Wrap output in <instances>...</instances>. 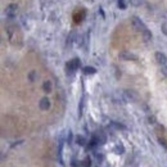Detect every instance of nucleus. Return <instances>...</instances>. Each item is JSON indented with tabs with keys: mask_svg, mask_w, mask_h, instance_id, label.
<instances>
[{
	"mask_svg": "<svg viewBox=\"0 0 167 167\" xmlns=\"http://www.w3.org/2000/svg\"><path fill=\"white\" fill-rule=\"evenodd\" d=\"M79 67H80V59L75 58V59H72L71 62H68V63H67V72L73 73V72L76 71Z\"/></svg>",
	"mask_w": 167,
	"mask_h": 167,
	"instance_id": "1",
	"label": "nucleus"
},
{
	"mask_svg": "<svg viewBox=\"0 0 167 167\" xmlns=\"http://www.w3.org/2000/svg\"><path fill=\"white\" fill-rule=\"evenodd\" d=\"M131 22H132V26H134V27H135V30H138V31H141V32H143L144 30H146L145 25H144V22L140 19V18H138V17H134Z\"/></svg>",
	"mask_w": 167,
	"mask_h": 167,
	"instance_id": "2",
	"label": "nucleus"
},
{
	"mask_svg": "<svg viewBox=\"0 0 167 167\" xmlns=\"http://www.w3.org/2000/svg\"><path fill=\"white\" fill-rule=\"evenodd\" d=\"M154 57H156V61H157V63L162 64V66H164V64L167 63V57L164 55L163 53H161V51H157V53L154 54Z\"/></svg>",
	"mask_w": 167,
	"mask_h": 167,
	"instance_id": "3",
	"label": "nucleus"
},
{
	"mask_svg": "<svg viewBox=\"0 0 167 167\" xmlns=\"http://www.w3.org/2000/svg\"><path fill=\"white\" fill-rule=\"evenodd\" d=\"M39 105H40L41 109H48L49 105H50V103H49V99H48V98H43V99L40 100V103H39Z\"/></svg>",
	"mask_w": 167,
	"mask_h": 167,
	"instance_id": "4",
	"label": "nucleus"
},
{
	"mask_svg": "<svg viewBox=\"0 0 167 167\" xmlns=\"http://www.w3.org/2000/svg\"><path fill=\"white\" fill-rule=\"evenodd\" d=\"M143 39H144L145 41H150V40H152V32L148 30V28L143 31Z\"/></svg>",
	"mask_w": 167,
	"mask_h": 167,
	"instance_id": "5",
	"label": "nucleus"
},
{
	"mask_svg": "<svg viewBox=\"0 0 167 167\" xmlns=\"http://www.w3.org/2000/svg\"><path fill=\"white\" fill-rule=\"evenodd\" d=\"M76 143L79 144V145H85V143H86V139H85L84 136L79 135V136L76 138Z\"/></svg>",
	"mask_w": 167,
	"mask_h": 167,
	"instance_id": "6",
	"label": "nucleus"
},
{
	"mask_svg": "<svg viewBox=\"0 0 167 167\" xmlns=\"http://www.w3.org/2000/svg\"><path fill=\"white\" fill-rule=\"evenodd\" d=\"M95 68H92V67H85L84 68V73L85 75H92V73H95Z\"/></svg>",
	"mask_w": 167,
	"mask_h": 167,
	"instance_id": "7",
	"label": "nucleus"
},
{
	"mask_svg": "<svg viewBox=\"0 0 167 167\" xmlns=\"http://www.w3.org/2000/svg\"><path fill=\"white\" fill-rule=\"evenodd\" d=\"M121 58L122 59H135L136 57L132 55V54H128V53H121Z\"/></svg>",
	"mask_w": 167,
	"mask_h": 167,
	"instance_id": "8",
	"label": "nucleus"
},
{
	"mask_svg": "<svg viewBox=\"0 0 167 167\" xmlns=\"http://www.w3.org/2000/svg\"><path fill=\"white\" fill-rule=\"evenodd\" d=\"M96 136H98V139H99V143L100 144H104L105 143V136H104V134H103L102 131H100V132Z\"/></svg>",
	"mask_w": 167,
	"mask_h": 167,
	"instance_id": "9",
	"label": "nucleus"
},
{
	"mask_svg": "<svg viewBox=\"0 0 167 167\" xmlns=\"http://www.w3.org/2000/svg\"><path fill=\"white\" fill-rule=\"evenodd\" d=\"M82 109H84V98L81 99V102H80V108H79V116L81 117L82 114Z\"/></svg>",
	"mask_w": 167,
	"mask_h": 167,
	"instance_id": "10",
	"label": "nucleus"
},
{
	"mask_svg": "<svg viewBox=\"0 0 167 167\" xmlns=\"http://www.w3.org/2000/svg\"><path fill=\"white\" fill-rule=\"evenodd\" d=\"M123 150H125V149H123L122 145H117V146H116V152H117V154H122Z\"/></svg>",
	"mask_w": 167,
	"mask_h": 167,
	"instance_id": "11",
	"label": "nucleus"
},
{
	"mask_svg": "<svg viewBox=\"0 0 167 167\" xmlns=\"http://www.w3.org/2000/svg\"><path fill=\"white\" fill-rule=\"evenodd\" d=\"M44 89L48 90V91H50V90H51V85H50V82H45V84H44Z\"/></svg>",
	"mask_w": 167,
	"mask_h": 167,
	"instance_id": "12",
	"label": "nucleus"
},
{
	"mask_svg": "<svg viewBox=\"0 0 167 167\" xmlns=\"http://www.w3.org/2000/svg\"><path fill=\"white\" fill-rule=\"evenodd\" d=\"M131 1H132V4L135 7H138V5H140V3H143V0H131Z\"/></svg>",
	"mask_w": 167,
	"mask_h": 167,
	"instance_id": "13",
	"label": "nucleus"
},
{
	"mask_svg": "<svg viewBox=\"0 0 167 167\" xmlns=\"http://www.w3.org/2000/svg\"><path fill=\"white\" fill-rule=\"evenodd\" d=\"M118 7L125 8L126 7V5H125V0H118Z\"/></svg>",
	"mask_w": 167,
	"mask_h": 167,
	"instance_id": "14",
	"label": "nucleus"
},
{
	"mask_svg": "<svg viewBox=\"0 0 167 167\" xmlns=\"http://www.w3.org/2000/svg\"><path fill=\"white\" fill-rule=\"evenodd\" d=\"M162 73H163L164 76L167 77V66H166V64H164V66L162 67Z\"/></svg>",
	"mask_w": 167,
	"mask_h": 167,
	"instance_id": "15",
	"label": "nucleus"
},
{
	"mask_svg": "<svg viewBox=\"0 0 167 167\" xmlns=\"http://www.w3.org/2000/svg\"><path fill=\"white\" fill-rule=\"evenodd\" d=\"M91 162H90V159H86V161H84V167H90L91 166Z\"/></svg>",
	"mask_w": 167,
	"mask_h": 167,
	"instance_id": "16",
	"label": "nucleus"
},
{
	"mask_svg": "<svg viewBox=\"0 0 167 167\" xmlns=\"http://www.w3.org/2000/svg\"><path fill=\"white\" fill-rule=\"evenodd\" d=\"M162 28H163V32L167 35V23H164V25L162 26Z\"/></svg>",
	"mask_w": 167,
	"mask_h": 167,
	"instance_id": "17",
	"label": "nucleus"
}]
</instances>
